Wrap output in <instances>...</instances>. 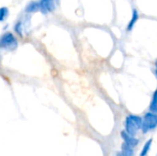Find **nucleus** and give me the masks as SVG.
I'll return each mask as SVG.
<instances>
[{
    "mask_svg": "<svg viewBox=\"0 0 157 156\" xmlns=\"http://www.w3.org/2000/svg\"><path fill=\"white\" fill-rule=\"evenodd\" d=\"M39 9H40V3H38L36 1L30 2L26 6V11L27 12H35V11H37Z\"/></svg>",
    "mask_w": 157,
    "mask_h": 156,
    "instance_id": "nucleus-9",
    "label": "nucleus"
},
{
    "mask_svg": "<svg viewBox=\"0 0 157 156\" xmlns=\"http://www.w3.org/2000/svg\"><path fill=\"white\" fill-rule=\"evenodd\" d=\"M149 108H150V111L157 114V90L155 91V93L153 95V97H152Z\"/></svg>",
    "mask_w": 157,
    "mask_h": 156,
    "instance_id": "nucleus-10",
    "label": "nucleus"
},
{
    "mask_svg": "<svg viewBox=\"0 0 157 156\" xmlns=\"http://www.w3.org/2000/svg\"><path fill=\"white\" fill-rule=\"evenodd\" d=\"M8 16V9L6 7H2L0 9V20L4 21L6 17H7Z\"/></svg>",
    "mask_w": 157,
    "mask_h": 156,
    "instance_id": "nucleus-11",
    "label": "nucleus"
},
{
    "mask_svg": "<svg viewBox=\"0 0 157 156\" xmlns=\"http://www.w3.org/2000/svg\"><path fill=\"white\" fill-rule=\"evenodd\" d=\"M40 6L42 13H48L53 9V0H40Z\"/></svg>",
    "mask_w": 157,
    "mask_h": 156,
    "instance_id": "nucleus-5",
    "label": "nucleus"
},
{
    "mask_svg": "<svg viewBox=\"0 0 157 156\" xmlns=\"http://www.w3.org/2000/svg\"><path fill=\"white\" fill-rule=\"evenodd\" d=\"M156 156H157V155H156Z\"/></svg>",
    "mask_w": 157,
    "mask_h": 156,
    "instance_id": "nucleus-15",
    "label": "nucleus"
},
{
    "mask_svg": "<svg viewBox=\"0 0 157 156\" xmlns=\"http://www.w3.org/2000/svg\"><path fill=\"white\" fill-rule=\"evenodd\" d=\"M143 126V118L137 115H130L125 120V131L132 135L135 136L140 129Z\"/></svg>",
    "mask_w": 157,
    "mask_h": 156,
    "instance_id": "nucleus-1",
    "label": "nucleus"
},
{
    "mask_svg": "<svg viewBox=\"0 0 157 156\" xmlns=\"http://www.w3.org/2000/svg\"><path fill=\"white\" fill-rule=\"evenodd\" d=\"M155 65H156V68H155V73H156V76H157V62H156V64H155Z\"/></svg>",
    "mask_w": 157,
    "mask_h": 156,
    "instance_id": "nucleus-14",
    "label": "nucleus"
},
{
    "mask_svg": "<svg viewBox=\"0 0 157 156\" xmlns=\"http://www.w3.org/2000/svg\"><path fill=\"white\" fill-rule=\"evenodd\" d=\"M133 147H132L131 145L127 144L126 143H124L121 146V155L122 156H134V152H133Z\"/></svg>",
    "mask_w": 157,
    "mask_h": 156,
    "instance_id": "nucleus-6",
    "label": "nucleus"
},
{
    "mask_svg": "<svg viewBox=\"0 0 157 156\" xmlns=\"http://www.w3.org/2000/svg\"><path fill=\"white\" fill-rule=\"evenodd\" d=\"M152 143H153V140L152 139H149L144 145L141 153H140V156H147V154H149L150 152V149L152 147Z\"/></svg>",
    "mask_w": 157,
    "mask_h": 156,
    "instance_id": "nucleus-8",
    "label": "nucleus"
},
{
    "mask_svg": "<svg viewBox=\"0 0 157 156\" xmlns=\"http://www.w3.org/2000/svg\"><path fill=\"white\" fill-rule=\"evenodd\" d=\"M14 29H15V31H16L19 36H22V35H23V33H22V24H21V22H17V23L15 25Z\"/></svg>",
    "mask_w": 157,
    "mask_h": 156,
    "instance_id": "nucleus-12",
    "label": "nucleus"
},
{
    "mask_svg": "<svg viewBox=\"0 0 157 156\" xmlns=\"http://www.w3.org/2000/svg\"><path fill=\"white\" fill-rule=\"evenodd\" d=\"M121 136L123 140L124 143H126L127 144L131 145L132 147H136L138 144H139V140L137 138H135L134 136L129 134L126 131H121Z\"/></svg>",
    "mask_w": 157,
    "mask_h": 156,
    "instance_id": "nucleus-4",
    "label": "nucleus"
},
{
    "mask_svg": "<svg viewBox=\"0 0 157 156\" xmlns=\"http://www.w3.org/2000/svg\"><path fill=\"white\" fill-rule=\"evenodd\" d=\"M116 156H122V155H121V153H118V154H116Z\"/></svg>",
    "mask_w": 157,
    "mask_h": 156,
    "instance_id": "nucleus-13",
    "label": "nucleus"
},
{
    "mask_svg": "<svg viewBox=\"0 0 157 156\" xmlns=\"http://www.w3.org/2000/svg\"><path fill=\"white\" fill-rule=\"evenodd\" d=\"M139 19V14H138V11L136 10V9H134L133 11H132V18H131V20H130V22H129V24H128V27H127V29L130 31V30H132V29H133V27H134V25H135V23L137 22V20Z\"/></svg>",
    "mask_w": 157,
    "mask_h": 156,
    "instance_id": "nucleus-7",
    "label": "nucleus"
},
{
    "mask_svg": "<svg viewBox=\"0 0 157 156\" xmlns=\"http://www.w3.org/2000/svg\"><path fill=\"white\" fill-rule=\"evenodd\" d=\"M0 45L3 49L8 50V51H13L17 47V40L12 33L6 32L1 37Z\"/></svg>",
    "mask_w": 157,
    "mask_h": 156,
    "instance_id": "nucleus-3",
    "label": "nucleus"
},
{
    "mask_svg": "<svg viewBox=\"0 0 157 156\" xmlns=\"http://www.w3.org/2000/svg\"><path fill=\"white\" fill-rule=\"evenodd\" d=\"M157 128V114L154 112H147L143 118L142 131L144 133H147Z\"/></svg>",
    "mask_w": 157,
    "mask_h": 156,
    "instance_id": "nucleus-2",
    "label": "nucleus"
}]
</instances>
